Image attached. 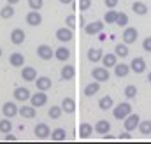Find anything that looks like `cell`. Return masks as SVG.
I'll return each mask as SVG.
<instances>
[{
  "instance_id": "6da1fadb",
  "label": "cell",
  "mask_w": 151,
  "mask_h": 144,
  "mask_svg": "<svg viewBox=\"0 0 151 144\" xmlns=\"http://www.w3.org/2000/svg\"><path fill=\"white\" fill-rule=\"evenodd\" d=\"M130 112H132V106H130L128 102H119V104L113 109V116L116 120H119V121H123Z\"/></svg>"
},
{
  "instance_id": "7a4b0ae2",
  "label": "cell",
  "mask_w": 151,
  "mask_h": 144,
  "mask_svg": "<svg viewBox=\"0 0 151 144\" xmlns=\"http://www.w3.org/2000/svg\"><path fill=\"white\" fill-rule=\"evenodd\" d=\"M139 123H141V118H139V114H134V112H130V114L123 120V127H125V130H128V132H134L135 128H139Z\"/></svg>"
},
{
  "instance_id": "3957f363",
  "label": "cell",
  "mask_w": 151,
  "mask_h": 144,
  "mask_svg": "<svg viewBox=\"0 0 151 144\" xmlns=\"http://www.w3.org/2000/svg\"><path fill=\"white\" fill-rule=\"evenodd\" d=\"M91 77L95 81H99V83H106V81H109L111 74H109V69L107 67H95L91 71Z\"/></svg>"
},
{
  "instance_id": "277c9868",
  "label": "cell",
  "mask_w": 151,
  "mask_h": 144,
  "mask_svg": "<svg viewBox=\"0 0 151 144\" xmlns=\"http://www.w3.org/2000/svg\"><path fill=\"white\" fill-rule=\"evenodd\" d=\"M137 37H139V32H137V28L135 27H125V30H123V42L125 44H134L135 40H137Z\"/></svg>"
},
{
  "instance_id": "5b68a950",
  "label": "cell",
  "mask_w": 151,
  "mask_h": 144,
  "mask_svg": "<svg viewBox=\"0 0 151 144\" xmlns=\"http://www.w3.org/2000/svg\"><path fill=\"white\" fill-rule=\"evenodd\" d=\"M55 35H56V39H58L60 42H70V40L74 39L72 28H69V27H62V28H58Z\"/></svg>"
},
{
  "instance_id": "8992f818",
  "label": "cell",
  "mask_w": 151,
  "mask_h": 144,
  "mask_svg": "<svg viewBox=\"0 0 151 144\" xmlns=\"http://www.w3.org/2000/svg\"><path fill=\"white\" fill-rule=\"evenodd\" d=\"M37 56L40 60H51L53 56H55V51H53V48L51 46H47V44H40L37 48Z\"/></svg>"
},
{
  "instance_id": "52a82bcc",
  "label": "cell",
  "mask_w": 151,
  "mask_h": 144,
  "mask_svg": "<svg viewBox=\"0 0 151 144\" xmlns=\"http://www.w3.org/2000/svg\"><path fill=\"white\" fill-rule=\"evenodd\" d=\"M30 102H32L34 107H42V106H46V102H47V95H46V91L39 90L37 93H34V95L30 97Z\"/></svg>"
},
{
  "instance_id": "ba28073f",
  "label": "cell",
  "mask_w": 151,
  "mask_h": 144,
  "mask_svg": "<svg viewBox=\"0 0 151 144\" xmlns=\"http://www.w3.org/2000/svg\"><path fill=\"white\" fill-rule=\"evenodd\" d=\"M34 134L37 139H47V137H51V128L46 123H37L34 128Z\"/></svg>"
},
{
  "instance_id": "9c48e42d",
  "label": "cell",
  "mask_w": 151,
  "mask_h": 144,
  "mask_svg": "<svg viewBox=\"0 0 151 144\" xmlns=\"http://www.w3.org/2000/svg\"><path fill=\"white\" fill-rule=\"evenodd\" d=\"M102 30H104V21H91L84 27V32L88 35H99Z\"/></svg>"
},
{
  "instance_id": "30bf717a",
  "label": "cell",
  "mask_w": 151,
  "mask_h": 144,
  "mask_svg": "<svg viewBox=\"0 0 151 144\" xmlns=\"http://www.w3.org/2000/svg\"><path fill=\"white\" fill-rule=\"evenodd\" d=\"M2 112H4L5 118H14L16 114H19V107H18L14 102H5V104L2 106Z\"/></svg>"
},
{
  "instance_id": "8fae6325",
  "label": "cell",
  "mask_w": 151,
  "mask_h": 144,
  "mask_svg": "<svg viewBox=\"0 0 151 144\" xmlns=\"http://www.w3.org/2000/svg\"><path fill=\"white\" fill-rule=\"evenodd\" d=\"M14 99L18 100V102H25V100H30V90L28 88H25V86H18L16 90H14Z\"/></svg>"
},
{
  "instance_id": "7c38bea8",
  "label": "cell",
  "mask_w": 151,
  "mask_h": 144,
  "mask_svg": "<svg viewBox=\"0 0 151 144\" xmlns=\"http://www.w3.org/2000/svg\"><path fill=\"white\" fill-rule=\"evenodd\" d=\"M130 69L135 72V74H142V72L146 71V60L142 56H135L132 60V63H130Z\"/></svg>"
},
{
  "instance_id": "4fadbf2b",
  "label": "cell",
  "mask_w": 151,
  "mask_h": 144,
  "mask_svg": "<svg viewBox=\"0 0 151 144\" xmlns=\"http://www.w3.org/2000/svg\"><path fill=\"white\" fill-rule=\"evenodd\" d=\"M27 25H30V27H39L40 23H42V16H40V12L39 11H30L28 14H27Z\"/></svg>"
},
{
  "instance_id": "5bb4252c",
  "label": "cell",
  "mask_w": 151,
  "mask_h": 144,
  "mask_svg": "<svg viewBox=\"0 0 151 144\" xmlns=\"http://www.w3.org/2000/svg\"><path fill=\"white\" fill-rule=\"evenodd\" d=\"M25 32H23V28H14L12 32H11V42L12 44H16V46H19V44H23L25 42Z\"/></svg>"
},
{
  "instance_id": "9a60e30c",
  "label": "cell",
  "mask_w": 151,
  "mask_h": 144,
  "mask_svg": "<svg viewBox=\"0 0 151 144\" xmlns=\"http://www.w3.org/2000/svg\"><path fill=\"white\" fill-rule=\"evenodd\" d=\"M34 83H35L37 90H42V91H47V90L51 88V84H53L51 79H49L47 76H40V77H37V79L34 81Z\"/></svg>"
},
{
  "instance_id": "2e32d148",
  "label": "cell",
  "mask_w": 151,
  "mask_h": 144,
  "mask_svg": "<svg viewBox=\"0 0 151 144\" xmlns=\"http://www.w3.org/2000/svg\"><path fill=\"white\" fill-rule=\"evenodd\" d=\"M116 63H118V55H116V53H106V55L102 56V65H104V67H107V69L113 67L114 69Z\"/></svg>"
},
{
  "instance_id": "e0dca14e",
  "label": "cell",
  "mask_w": 151,
  "mask_h": 144,
  "mask_svg": "<svg viewBox=\"0 0 151 144\" xmlns=\"http://www.w3.org/2000/svg\"><path fill=\"white\" fill-rule=\"evenodd\" d=\"M95 132L97 134H100V135H104V134H107L109 130H111V123L107 121V120H99L97 123H95Z\"/></svg>"
},
{
  "instance_id": "ac0fdd59",
  "label": "cell",
  "mask_w": 151,
  "mask_h": 144,
  "mask_svg": "<svg viewBox=\"0 0 151 144\" xmlns=\"http://www.w3.org/2000/svg\"><path fill=\"white\" fill-rule=\"evenodd\" d=\"M74 76H76V67L74 65H65V67H62L60 77H62L63 81H70V79H74Z\"/></svg>"
},
{
  "instance_id": "d6986e66",
  "label": "cell",
  "mask_w": 151,
  "mask_h": 144,
  "mask_svg": "<svg viewBox=\"0 0 151 144\" xmlns=\"http://www.w3.org/2000/svg\"><path fill=\"white\" fill-rule=\"evenodd\" d=\"M21 77H23V81H35L37 79L35 67H23L21 69Z\"/></svg>"
},
{
  "instance_id": "ffe728a7",
  "label": "cell",
  "mask_w": 151,
  "mask_h": 144,
  "mask_svg": "<svg viewBox=\"0 0 151 144\" xmlns=\"http://www.w3.org/2000/svg\"><path fill=\"white\" fill-rule=\"evenodd\" d=\"M9 63H11L12 67H23V65H25V56H23V53H12V55L9 56Z\"/></svg>"
},
{
  "instance_id": "44dd1931",
  "label": "cell",
  "mask_w": 151,
  "mask_h": 144,
  "mask_svg": "<svg viewBox=\"0 0 151 144\" xmlns=\"http://www.w3.org/2000/svg\"><path fill=\"white\" fill-rule=\"evenodd\" d=\"M99 90H100V83L93 79L90 84L84 86V95H86V97H93L95 93H99Z\"/></svg>"
},
{
  "instance_id": "7402d4cb",
  "label": "cell",
  "mask_w": 151,
  "mask_h": 144,
  "mask_svg": "<svg viewBox=\"0 0 151 144\" xmlns=\"http://www.w3.org/2000/svg\"><path fill=\"white\" fill-rule=\"evenodd\" d=\"M102 56H104V53H102V49H97V48H91V49L88 51V60H90L91 63H97V62H102Z\"/></svg>"
},
{
  "instance_id": "603a6c76",
  "label": "cell",
  "mask_w": 151,
  "mask_h": 144,
  "mask_svg": "<svg viewBox=\"0 0 151 144\" xmlns=\"http://www.w3.org/2000/svg\"><path fill=\"white\" fill-rule=\"evenodd\" d=\"M130 71H132V69H130V65H127V63H116V65H114V74H116V77H125V76H128Z\"/></svg>"
},
{
  "instance_id": "cb8c5ba5",
  "label": "cell",
  "mask_w": 151,
  "mask_h": 144,
  "mask_svg": "<svg viewBox=\"0 0 151 144\" xmlns=\"http://www.w3.org/2000/svg\"><path fill=\"white\" fill-rule=\"evenodd\" d=\"M37 107H34V106H21L19 107V114L23 116V118H27V120H32V118H35V111Z\"/></svg>"
},
{
  "instance_id": "d4e9b609",
  "label": "cell",
  "mask_w": 151,
  "mask_h": 144,
  "mask_svg": "<svg viewBox=\"0 0 151 144\" xmlns=\"http://www.w3.org/2000/svg\"><path fill=\"white\" fill-rule=\"evenodd\" d=\"M99 107L102 109V111H109V109L114 107V100L111 95H106V97H102L100 100H99Z\"/></svg>"
},
{
  "instance_id": "484cf974",
  "label": "cell",
  "mask_w": 151,
  "mask_h": 144,
  "mask_svg": "<svg viewBox=\"0 0 151 144\" xmlns=\"http://www.w3.org/2000/svg\"><path fill=\"white\" fill-rule=\"evenodd\" d=\"M93 127L90 125V123H81V127H79V137L81 139H88L91 134H93Z\"/></svg>"
},
{
  "instance_id": "4316f807",
  "label": "cell",
  "mask_w": 151,
  "mask_h": 144,
  "mask_svg": "<svg viewBox=\"0 0 151 144\" xmlns=\"http://www.w3.org/2000/svg\"><path fill=\"white\" fill-rule=\"evenodd\" d=\"M62 109L67 112V114H72L76 111V102L74 99H70V97H65L63 100H62Z\"/></svg>"
},
{
  "instance_id": "83f0119b",
  "label": "cell",
  "mask_w": 151,
  "mask_h": 144,
  "mask_svg": "<svg viewBox=\"0 0 151 144\" xmlns=\"http://www.w3.org/2000/svg\"><path fill=\"white\" fill-rule=\"evenodd\" d=\"M132 11H134L135 14H139V16H144V14L148 12V5H146L144 2H134V4H132Z\"/></svg>"
},
{
  "instance_id": "f1b7e54d",
  "label": "cell",
  "mask_w": 151,
  "mask_h": 144,
  "mask_svg": "<svg viewBox=\"0 0 151 144\" xmlns=\"http://www.w3.org/2000/svg\"><path fill=\"white\" fill-rule=\"evenodd\" d=\"M69 56H70V51L67 49V48H58L56 51H55V58L56 60H60V62H65V60H69Z\"/></svg>"
},
{
  "instance_id": "f546056e",
  "label": "cell",
  "mask_w": 151,
  "mask_h": 144,
  "mask_svg": "<svg viewBox=\"0 0 151 144\" xmlns=\"http://www.w3.org/2000/svg\"><path fill=\"white\" fill-rule=\"evenodd\" d=\"M12 16H14V7H12L11 4H7L5 7L0 9V18H2V19H11Z\"/></svg>"
},
{
  "instance_id": "4dcf8cb0",
  "label": "cell",
  "mask_w": 151,
  "mask_h": 144,
  "mask_svg": "<svg viewBox=\"0 0 151 144\" xmlns=\"http://www.w3.org/2000/svg\"><path fill=\"white\" fill-rule=\"evenodd\" d=\"M114 53H116L119 58H125V56H128V44H125V42H121V44H116V48H114Z\"/></svg>"
},
{
  "instance_id": "1f68e13d",
  "label": "cell",
  "mask_w": 151,
  "mask_h": 144,
  "mask_svg": "<svg viewBox=\"0 0 151 144\" xmlns=\"http://www.w3.org/2000/svg\"><path fill=\"white\" fill-rule=\"evenodd\" d=\"M67 139V132L63 128H56L51 132V141H65Z\"/></svg>"
},
{
  "instance_id": "d6a6232c",
  "label": "cell",
  "mask_w": 151,
  "mask_h": 144,
  "mask_svg": "<svg viewBox=\"0 0 151 144\" xmlns=\"http://www.w3.org/2000/svg\"><path fill=\"white\" fill-rule=\"evenodd\" d=\"M62 112H63L62 106H51V109L47 111V116H49L51 120H58V118L62 116Z\"/></svg>"
},
{
  "instance_id": "836d02e7",
  "label": "cell",
  "mask_w": 151,
  "mask_h": 144,
  "mask_svg": "<svg viewBox=\"0 0 151 144\" xmlns=\"http://www.w3.org/2000/svg\"><path fill=\"white\" fill-rule=\"evenodd\" d=\"M11 130H12L11 118H4V120H0V132H2V134H9Z\"/></svg>"
},
{
  "instance_id": "e575fe53",
  "label": "cell",
  "mask_w": 151,
  "mask_h": 144,
  "mask_svg": "<svg viewBox=\"0 0 151 144\" xmlns=\"http://www.w3.org/2000/svg\"><path fill=\"white\" fill-rule=\"evenodd\" d=\"M139 132L142 135H151V121L150 120H144L139 123Z\"/></svg>"
},
{
  "instance_id": "d590c367",
  "label": "cell",
  "mask_w": 151,
  "mask_h": 144,
  "mask_svg": "<svg viewBox=\"0 0 151 144\" xmlns=\"http://www.w3.org/2000/svg\"><path fill=\"white\" fill-rule=\"evenodd\" d=\"M123 95H125L127 99H135V95H137V88H135V84H128V86H125Z\"/></svg>"
},
{
  "instance_id": "8d00e7d4",
  "label": "cell",
  "mask_w": 151,
  "mask_h": 144,
  "mask_svg": "<svg viewBox=\"0 0 151 144\" xmlns=\"http://www.w3.org/2000/svg\"><path fill=\"white\" fill-rule=\"evenodd\" d=\"M116 18H118V11H107L106 16H104V23L114 25V23H116Z\"/></svg>"
},
{
  "instance_id": "74e56055",
  "label": "cell",
  "mask_w": 151,
  "mask_h": 144,
  "mask_svg": "<svg viewBox=\"0 0 151 144\" xmlns=\"http://www.w3.org/2000/svg\"><path fill=\"white\" fill-rule=\"evenodd\" d=\"M114 25H118V27H127L128 25V16L125 14V12H118V18H116V23Z\"/></svg>"
},
{
  "instance_id": "f35d334b",
  "label": "cell",
  "mask_w": 151,
  "mask_h": 144,
  "mask_svg": "<svg viewBox=\"0 0 151 144\" xmlns=\"http://www.w3.org/2000/svg\"><path fill=\"white\" fill-rule=\"evenodd\" d=\"M28 5H30V9H34V11H40L42 5H44V0H28Z\"/></svg>"
},
{
  "instance_id": "ab89813d",
  "label": "cell",
  "mask_w": 151,
  "mask_h": 144,
  "mask_svg": "<svg viewBox=\"0 0 151 144\" xmlns=\"http://www.w3.org/2000/svg\"><path fill=\"white\" fill-rule=\"evenodd\" d=\"M74 23H76V16H74V14H69V16L65 18V25H67L69 28H74V27H76Z\"/></svg>"
},
{
  "instance_id": "60d3db41",
  "label": "cell",
  "mask_w": 151,
  "mask_h": 144,
  "mask_svg": "<svg viewBox=\"0 0 151 144\" xmlns=\"http://www.w3.org/2000/svg\"><path fill=\"white\" fill-rule=\"evenodd\" d=\"M91 5V0H79V11H88Z\"/></svg>"
},
{
  "instance_id": "b9f144b4",
  "label": "cell",
  "mask_w": 151,
  "mask_h": 144,
  "mask_svg": "<svg viewBox=\"0 0 151 144\" xmlns=\"http://www.w3.org/2000/svg\"><path fill=\"white\" fill-rule=\"evenodd\" d=\"M142 49H144L146 53H151V37H146V39L142 40Z\"/></svg>"
},
{
  "instance_id": "7bdbcfd3",
  "label": "cell",
  "mask_w": 151,
  "mask_h": 144,
  "mask_svg": "<svg viewBox=\"0 0 151 144\" xmlns=\"http://www.w3.org/2000/svg\"><path fill=\"white\" fill-rule=\"evenodd\" d=\"M118 139H119V141H130V139H132V135H130V132H128V130H125L123 134H119V135H118Z\"/></svg>"
},
{
  "instance_id": "ee69618b",
  "label": "cell",
  "mask_w": 151,
  "mask_h": 144,
  "mask_svg": "<svg viewBox=\"0 0 151 144\" xmlns=\"http://www.w3.org/2000/svg\"><path fill=\"white\" fill-rule=\"evenodd\" d=\"M104 4H106V7H109V9H114V7L118 5V0H104Z\"/></svg>"
},
{
  "instance_id": "f6af8a7d",
  "label": "cell",
  "mask_w": 151,
  "mask_h": 144,
  "mask_svg": "<svg viewBox=\"0 0 151 144\" xmlns=\"http://www.w3.org/2000/svg\"><path fill=\"white\" fill-rule=\"evenodd\" d=\"M4 141H7V143H9V141H11V143H14V141H16V137H14V135H12V134L9 132V134H5V137H4Z\"/></svg>"
},
{
  "instance_id": "bcb514c9",
  "label": "cell",
  "mask_w": 151,
  "mask_h": 144,
  "mask_svg": "<svg viewBox=\"0 0 151 144\" xmlns=\"http://www.w3.org/2000/svg\"><path fill=\"white\" fill-rule=\"evenodd\" d=\"M114 139H116V137H114V135H111L109 132H107V134H104V141H114Z\"/></svg>"
},
{
  "instance_id": "7dc6e473",
  "label": "cell",
  "mask_w": 151,
  "mask_h": 144,
  "mask_svg": "<svg viewBox=\"0 0 151 144\" xmlns=\"http://www.w3.org/2000/svg\"><path fill=\"white\" fill-rule=\"evenodd\" d=\"M58 2H60V4H67V5L72 4V0H58Z\"/></svg>"
},
{
  "instance_id": "c3c4849f",
  "label": "cell",
  "mask_w": 151,
  "mask_h": 144,
  "mask_svg": "<svg viewBox=\"0 0 151 144\" xmlns=\"http://www.w3.org/2000/svg\"><path fill=\"white\" fill-rule=\"evenodd\" d=\"M19 0H7V4H11V5H14V4H18Z\"/></svg>"
},
{
  "instance_id": "681fc988",
  "label": "cell",
  "mask_w": 151,
  "mask_h": 144,
  "mask_svg": "<svg viewBox=\"0 0 151 144\" xmlns=\"http://www.w3.org/2000/svg\"><path fill=\"white\" fill-rule=\"evenodd\" d=\"M148 83H151V71H150V74H148Z\"/></svg>"
},
{
  "instance_id": "f907efd6",
  "label": "cell",
  "mask_w": 151,
  "mask_h": 144,
  "mask_svg": "<svg viewBox=\"0 0 151 144\" xmlns=\"http://www.w3.org/2000/svg\"><path fill=\"white\" fill-rule=\"evenodd\" d=\"M0 56H2V48H0Z\"/></svg>"
}]
</instances>
